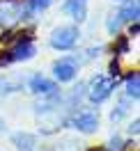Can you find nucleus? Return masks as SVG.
I'll list each match as a JSON object with an SVG mask.
<instances>
[{
    "mask_svg": "<svg viewBox=\"0 0 140 151\" xmlns=\"http://www.w3.org/2000/svg\"><path fill=\"white\" fill-rule=\"evenodd\" d=\"M85 89H87L85 94L90 99V103L99 105V103H103V101L110 99L112 89H115V78H110V76H106V73H96Z\"/></svg>",
    "mask_w": 140,
    "mask_h": 151,
    "instance_id": "nucleus-1",
    "label": "nucleus"
},
{
    "mask_svg": "<svg viewBox=\"0 0 140 151\" xmlns=\"http://www.w3.org/2000/svg\"><path fill=\"white\" fill-rule=\"evenodd\" d=\"M69 126L76 128L83 135H92L99 131V112L96 110H78V112L69 119Z\"/></svg>",
    "mask_w": 140,
    "mask_h": 151,
    "instance_id": "nucleus-2",
    "label": "nucleus"
},
{
    "mask_svg": "<svg viewBox=\"0 0 140 151\" xmlns=\"http://www.w3.org/2000/svg\"><path fill=\"white\" fill-rule=\"evenodd\" d=\"M76 41H78V28L74 25H60L51 35V46L55 50H69L76 46Z\"/></svg>",
    "mask_w": 140,
    "mask_h": 151,
    "instance_id": "nucleus-3",
    "label": "nucleus"
},
{
    "mask_svg": "<svg viewBox=\"0 0 140 151\" xmlns=\"http://www.w3.org/2000/svg\"><path fill=\"white\" fill-rule=\"evenodd\" d=\"M28 89L37 96H53V94H57V83L41 73H35L28 80Z\"/></svg>",
    "mask_w": 140,
    "mask_h": 151,
    "instance_id": "nucleus-4",
    "label": "nucleus"
},
{
    "mask_svg": "<svg viewBox=\"0 0 140 151\" xmlns=\"http://www.w3.org/2000/svg\"><path fill=\"white\" fill-rule=\"evenodd\" d=\"M32 55H35V44H32L30 37H23L9 48L7 60H9V62H23V60H30Z\"/></svg>",
    "mask_w": 140,
    "mask_h": 151,
    "instance_id": "nucleus-5",
    "label": "nucleus"
},
{
    "mask_svg": "<svg viewBox=\"0 0 140 151\" xmlns=\"http://www.w3.org/2000/svg\"><path fill=\"white\" fill-rule=\"evenodd\" d=\"M76 76H78V66L74 60H60L53 64V78L55 83H71Z\"/></svg>",
    "mask_w": 140,
    "mask_h": 151,
    "instance_id": "nucleus-6",
    "label": "nucleus"
},
{
    "mask_svg": "<svg viewBox=\"0 0 140 151\" xmlns=\"http://www.w3.org/2000/svg\"><path fill=\"white\" fill-rule=\"evenodd\" d=\"M12 144H14L19 151H35L37 149V135L25 133V131H19V133L12 135Z\"/></svg>",
    "mask_w": 140,
    "mask_h": 151,
    "instance_id": "nucleus-7",
    "label": "nucleus"
},
{
    "mask_svg": "<svg viewBox=\"0 0 140 151\" xmlns=\"http://www.w3.org/2000/svg\"><path fill=\"white\" fill-rule=\"evenodd\" d=\"M65 12L71 16L74 21H85L87 16V0H67L65 2Z\"/></svg>",
    "mask_w": 140,
    "mask_h": 151,
    "instance_id": "nucleus-8",
    "label": "nucleus"
},
{
    "mask_svg": "<svg viewBox=\"0 0 140 151\" xmlns=\"http://www.w3.org/2000/svg\"><path fill=\"white\" fill-rule=\"evenodd\" d=\"M138 96H140V76L138 71H133V73L126 76V99L138 101Z\"/></svg>",
    "mask_w": 140,
    "mask_h": 151,
    "instance_id": "nucleus-9",
    "label": "nucleus"
},
{
    "mask_svg": "<svg viewBox=\"0 0 140 151\" xmlns=\"http://www.w3.org/2000/svg\"><path fill=\"white\" fill-rule=\"evenodd\" d=\"M138 12H140L138 2H136V0H126V5L117 12V16L122 19V23H124V21H133V23H136V21H138Z\"/></svg>",
    "mask_w": 140,
    "mask_h": 151,
    "instance_id": "nucleus-10",
    "label": "nucleus"
},
{
    "mask_svg": "<svg viewBox=\"0 0 140 151\" xmlns=\"http://www.w3.org/2000/svg\"><path fill=\"white\" fill-rule=\"evenodd\" d=\"M48 5H51V0H25V9L30 14H41Z\"/></svg>",
    "mask_w": 140,
    "mask_h": 151,
    "instance_id": "nucleus-11",
    "label": "nucleus"
},
{
    "mask_svg": "<svg viewBox=\"0 0 140 151\" xmlns=\"http://www.w3.org/2000/svg\"><path fill=\"white\" fill-rule=\"evenodd\" d=\"M126 114H129V103H126V101H120V103H117V108L110 112V122L117 124V122H122Z\"/></svg>",
    "mask_w": 140,
    "mask_h": 151,
    "instance_id": "nucleus-12",
    "label": "nucleus"
},
{
    "mask_svg": "<svg viewBox=\"0 0 140 151\" xmlns=\"http://www.w3.org/2000/svg\"><path fill=\"white\" fill-rule=\"evenodd\" d=\"M126 149H129V144L122 140V137H117V135H115V137H110V140H108V144H106V151H126Z\"/></svg>",
    "mask_w": 140,
    "mask_h": 151,
    "instance_id": "nucleus-13",
    "label": "nucleus"
},
{
    "mask_svg": "<svg viewBox=\"0 0 140 151\" xmlns=\"http://www.w3.org/2000/svg\"><path fill=\"white\" fill-rule=\"evenodd\" d=\"M106 28H108V32H110V35H117V30L122 28V19L117 16V14H112L110 19H108V23H106Z\"/></svg>",
    "mask_w": 140,
    "mask_h": 151,
    "instance_id": "nucleus-14",
    "label": "nucleus"
},
{
    "mask_svg": "<svg viewBox=\"0 0 140 151\" xmlns=\"http://www.w3.org/2000/svg\"><path fill=\"white\" fill-rule=\"evenodd\" d=\"M14 89H16V87L12 85L9 80H2V78H0V96H2V94H9V92H14Z\"/></svg>",
    "mask_w": 140,
    "mask_h": 151,
    "instance_id": "nucleus-15",
    "label": "nucleus"
},
{
    "mask_svg": "<svg viewBox=\"0 0 140 151\" xmlns=\"http://www.w3.org/2000/svg\"><path fill=\"white\" fill-rule=\"evenodd\" d=\"M138 126H140V119L136 117V119H133V122L129 124V135H133V137H136V135H138V131H140Z\"/></svg>",
    "mask_w": 140,
    "mask_h": 151,
    "instance_id": "nucleus-16",
    "label": "nucleus"
},
{
    "mask_svg": "<svg viewBox=\"0 0 140 151\" xmlns=\"http://www.w3.org/2000/svg\"><path fill=\"white\" fill-rule=\"evenodd\" d=\"M117 76H120V62H115V60H112V62H110V78L117 80Z\"/></svg>",
    "mask_w": 140,
    "mask_h": 151,
    "instance_id": "nucleus-17",
    "label": "nucleus"
},
{
    "mask_svg": "<svg viewBox=\"0 0 140 151\" xmlns=\"http://www.w3.org/2000/svg\"><path fill=\"white\" fill-rule=\"evenodd\" d=\"M7 131V124H5V119H0V135Z\"/></svg>",
    "mask_w": 140,
    "mask_h": 151,
    "instance_id": "nucleus-18",
    "label": "nucleus"
},
{
    "mask_svg": "<svg viewBox=\"0 0 140 151\" xmlns=\"http://www.w3.org/2000/svg\"><path fill=\"white\" fill-rule=\"evenodd\" d=\"M117 2H126V0H117Z\"/></svg>",
    "mask_w": 140,
    "mask_h": 151,
    "instance_id": "nucleus-19",
    "label": "nucleus"
},
{
    "mask_svg": "<svg viewBox=\"0 0 140 151\" xmlns=\"http://www.w3.org/2000/svg\"><path fill=\"white\" fill-rule=\"evenodd\" d=\"M35 151H39V149H35Z\"/></svg>",
    "mask_w": 140,
    "mask_h": 151,
    "instance_id": "nucleus-20",
    "label": "nucleus"
}]
</instances>
